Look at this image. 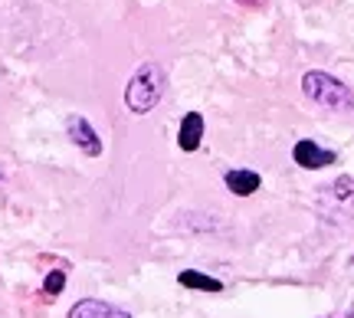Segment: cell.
I'll return each mask as SVG.
<instances>
[{"instance_id":"1","label":"cell","mask_w":354,"mask_h":318,"mask_svg":"<svg viewBox=\"0 0 354 318\" xmlns=\"http://www.w3.org/2000/svg\"><path fill=\"white\" fill-rule=\"evenodd\" d=\"M165 86H167V76L165 69L158 63H145L131 76V82H128L125 89V105L131 109L135 115H145L151 112L154 105L161 102V95H165Z\"/></svg>"},{"instance_id":"2","label":"cell","mask_w":354,"mask_h":318,"mask_svg":"<svg viewBox=\"0 0 354 318\" xmlns=\"http://www.w3.org/2000/svg\"><path fill=\"white\" fill-rule=\"evenodd\" d=\"M302 92L312 99V102L325 105L331 112H348V109H354V92L348 89L344 82H338L335 76L318 73V69L302 76Z\"/></svg>"},{"instance_id":"3","label":"cell","mask_w":354,"mask_h":318,"mask_svg":"<svg viewBox=\"0 0 354 318\" xmlns=\"http://www.w3.org/2000/svg\"><path fill=\"white\" fill-rule=\"evenodd\" d=\"M66 131H69V138L76 144L79 151H86L88 158H99L102 154V141L95 135V128L88 125L82 115H69V122H66Z\"/></svg>"},{"instance_id":"4","label":"cell","mask_w":354,"mask_h":318,"mask_svg":"<svg viewBox=\"0 0 354 318\" xmlns=\"http://www.w3.org/2000/svg\"><path fill=\"white\" fill-rule=\"evenodd\" d=\"M292 158H295V165H299V167H308V171H318V167L335 165V151L318 148L312 138H302V141H299V144L292 148Z\"/></svg>"},{"instance_id":"5","label":"cell","mask_w":354,"mask_h":318,"mask_svg":"<svg viewBox=\"0 0 354 318\" xmlns=\"http://www.w3.org/2000/svg\"><path fill=\"white\" fill-rule=\"evenodd\" d=\"M201 141H203V115L187 112L184 122H180V131H177V144H180V151H197Z\"/></svg>"},{"instance_id":"6","label":"cell","mask_w":354,"mask_h":318,"mask_svg":"<svg viewBox=\"0 0 354 318\" xmlns=\"http://www.w3.org/2000/svg\"><path fill=\"white\" fill-rule=\"evenodd\" d=\"M69 318H131V315L109 306V302H102V299H82V302L69 308Z\"/></svg>"},{"instance_id":"7","label":"cell","mask_w":354,"mask_h":318,"mask_svg":"<svg viewBox=\"0 0 354 318\" xmlns=\"http://www.w3.org/2000/svg\"><path fill=\"white\" fill-rule=\"evenodd\" d=\"M259 174L256 171H243V167H236V171H227V187L236 197H250V194H256L259 191Z\"/></svg>"},{"instance_id":"8","label":"cell","mask_w":354,"mask_h":318,"mask_svg":"<svg viewBox=\"0 0 354 318\" xmlns=\"http://www.w3.org/2000/svg\"><path fill=\"white\" fill-rule=\"evenodd\" d=\"M177 282H180L184 289H201V292H220V289H223V282H220V279H214V276H203V272H197V269H184Z\"/></svg>"},{"instance_id":"9","label":"cell","mask_w":354,"mask_h":318,"mask_svg":"<svg viewBox=\"0 0 354 318\" xmlns=\"http://www.w3.org/2000/svg\"><path fill=\"white\" fill-rule=\"evenodd\" d=\"M63 286H66V272L63 269H53L50 276H46V282H43V295H59L63 292Z\"/></svg>"}]
</instances>
